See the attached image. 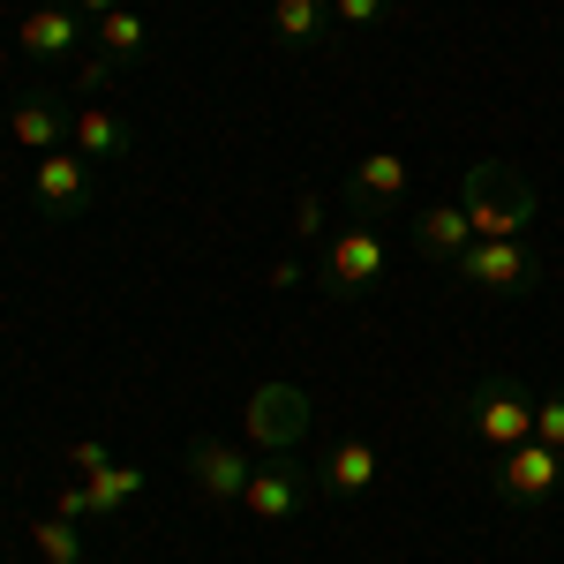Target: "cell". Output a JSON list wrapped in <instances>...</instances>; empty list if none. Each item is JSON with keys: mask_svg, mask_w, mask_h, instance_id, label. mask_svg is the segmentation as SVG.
Wrapping results in <instances>:
<instances>
[{"mask_svg": "<svg viewBox=\"0 0 564 564\" xmlns=\"http://www.w3.org/2000/svg\"><path fill=\"white\" fill-rule=\"evenodd\" d=\"M31 550H39L45 564H84V557H90L84 527H76V520H61V512H45V520H31Z\"/></svg>", "mask_w": 564, "mask_h": 564, "instance_id": "19", "label": "cell"}, {"mask_svg": "<svg viewBox=\"0 0 564 564\" xmlns=\"http://www.w3.org/2000/svg\"><path fill=\"white\" fill-rule=\"evenodd\" d=\"M459 204H467V226L475 241H520L534 226V181L505 159H475L467 181H459Z\"/></svg>", "mask_w": 564, "mask_h": 564, "instance_id": "1", "label": "cell"}, {"mask_svg": "<svg viewBox=\"0 0 564 564\" xmlns=\"http://www.w3.org/2000/svg\"><path fill=\"white\" fill-rule=\"evenodd\" d=\"M249 475H257V459H249L241 444H212V436L188 444V489H196L204 505H241Z\"/></svg>", "mask_w": 564, "mask_h": 564, "instance_id": "11", "label": "cell"}, {"mask_svg": "<svg viewBox=\"0 0 564 564\" xmlns=\"http://www.w3.org/2000/svg\"><path fill=\"white\" fill-rule=\"evenodd\" d=\"M8 135H15L31 159H45V151H61V143H68V106H53L45 90H23V98H15V113H8Z\"/></svg>", "mask_w": 564, "mask_h": 564, "instance_id": "15", "label": "cell"}, {"mask_svg": "<svg viewBox=\"0 0 564 564\" xmlns=\"http://www.w3.org/2000/svg\"><path fill=\"white\" fill-rule=\"evenodd\" d=\"M294 241H324V196L316 188L294 196Z\"/></svg>", "mask_w": 564, "mask_h": 564, "instance_id": "24", "label": "cell"}, {"mask_svg": "<svg viewBox=\"0 0 564 564\" xmlns=\"http://www.w3.org/2000/svg\"><path fill=\"white\" fill-rule=\"evenodd\" d=\"M53 512H61V520H90V512H84V481H68V489L53 497Z\"/></svg>", "mask_w": 564, "mask_h": 564, "instance_id": "25", "label": "cell"}, {"mask_svg": "<svg viewBox=\"0 0 564 564\" xmlns=\"http://www.w3.org/2000/svg\"><path fill=\"white\" fill-rule=\"evenodd\" d=\"M564 489V452H550L542 436H527L512 452H497V475H489V497L497 505H520V512H542Z\"/></svg>", "mask_w": 564, "mask_h": 564, "instance_id": "4", "label": "cell"}, {"mask_svg": "<svg viewBox=\"0 0 564 564\" xmlns=\"http://www.w3.org/2000/svg\"><path fill=\"white\" fill-rule=\"evenodd\" d=\"M316 489L324 481L308 475V467H294V459H271V467H257L249 475V489H241V512L263 527H286V520H302L308 505H316Z\"/></svg>", "mask_w": 564, "mask_h": 564, "instance_id": "7", "label": "cell"}, {"mask_svg": "<svg viewBox=\"0 0 564 564\" xmlns=\"http://www.w3.org/2000/svg\"><path fill=\"white\" fill-rule=\"evenodd\" d=\"M444 271H452L459 286H475V294H505V302H520V294L542 286V271H550V263L534 257V249H527V234H520V241H467Z\"/></svg>", "mask_w": 564, "mask_h": 564, "instance_id": "2", "label": "cell"}, {"mask_svg": "<svg viewBox=\"0 0 564 564\" xmlns=\"http://www.w3.org/2000/svg\"><path fill=\"white\" fill-rule=\"evenodd\" d=\"M467 241H475V226H467V204H459V196H436V204L414 212V249L430 263H452Z\"/></svg>", "mask_w": 564, "mask_h": 564, "instance_id": "14", "label": "cell"}, {"mask_svg": "<svg viewBox=\"0 0 564 564\" xmlns=\"http://www.w3.org/2000/svg\"><path fill=\"white\" fill-rule=\"evenodd\" d=\"M15 45H23L31 61H84L90 15H76L68 0H39V8H23V23H15Z\"/></svg>", "mask_w": 564, "mask_h": 564, "instance_id": "9", "label": "cell"}, {"mask_svg": "<svg viewBox=\"0 0 564 564\" xmlns=\"http://www.w3.org/2000/svg\"><path fill=\"white\" fill-rule=\"evenodd\" d=\"M406 181H414V166H406L399 151H369L361 166H347L339 204H347V218H361V226H384V218L406 204Z\"/></svg>", "mask_w": 564, "mask_h": 564, "instance_id": "6", "label": "cell"}, {"mask_svg": "<svg viewBox=\"0 0 564 564\" xmlns=\"http://www.w3.org/2000/svg\"><path fill=\"white\" fill-rule=\"evenodd\" d=\"M384 263H391L384 234L354 218V226H339V234L324 241V257H316V286H324L332 302H361L369 286H384Z\"/></svg>", "mask_w": 564, "mask_h": 564, "instance_id": "3", "label": "cell"}, {"mask_svg": "<svg viewBox=\"0 0 564 564\" xmlns=\"http://www.w3.org/2000/svg\"><path fill=\"white\" fill-rule=\"evenodd\" d=\"M263 15H271V39L279 45H324V23H332L324 0H271Z\"/></svg>", "mask_w": 564, "mask_h": 564, "instance_id": "18", "label": "cell"}, {"mask_svg": "<svg viewBox=\"0 0 564 564\" xmlns=\"http://www.w3.org/2000/svg\"><path fill=\"white\" fill-rule=\"evenodd\" d=\"M467 430H475L489 452L527 444V436H534V399H527L520 377H481V384L467 391Z\"/></svg>", "mask_w": 564, "mask_h": 564, "instance_id": "5", "label": "cell"}, {"mask_svg": "<svg viewBox=\"0 0 564 564\" xmlns=\"http://www.w3.org/2000/svg\"><path fill=\"white\" fill-rule=\"evenodd\" d=\"M399 0H332V23H347V31H369V23H384Z\"/></svg>", "mask_w": 564, "mask_h": 564, "instance_id": "21", "label": "cell"}, {"mask_svg": "<svg viewBox=\"0 0 564 564\" xmlns=\"http://www.w3.org/2000/svg\"><path fill=\"white\" fill-rule=\"evenodd\" d=\"M68 8H76V15H90V23H98V15H113V8H129V0H68Z\"/></svg>", "mask_w": 564, "mask_h": 564, "instance_id": "27", "label": "cell"}, {"mask_svg": "<svg viewBox=\"0 0 564 564\" xmlns=\"http://www.w3.org/2000/svg\"><path fill=\"white\" fill-rule=\"evenodd\" d=\"M31 196H39L45 218H84L90 196H98L90 159H84V151H45L39 166H31Z\"/></svg>", "mask_w": 564, "mask_h": 564, "instance_id": "10", "label": "cell"}, {"mask_svg": "<svg viewBox=\"0 0 564 564\" xmlns=\"http://www.w3.org/2000/svg\"><path fill=\"white\" fill-rule=\"evenodd\" d=\"M68 467H76V481H90V475H106V467H113V452H106L98 436H76V444H68Z\"/></svg>", "mask_w": 564, "mask_h": 564, "instance_id": "23", "label": "cell"}, {"mask_svg": "<svg viewBox=\"0 0 564 564\" xmlns=\"http://www.w3.org/2000/svg\"><path fill=\"white\" fill-rule=\"evenodd\" d=\"M90 45L113 61V68H135V61H151V23H143V8H113V15H98L90 23Z\"/></svg>", "mask_w": 564, "mask_h": 564, "instance_id": "16", "label": "cell"}, {"mask_svg": "<svg viewBox=\"0 0 564 564\" xmlns=\"http://www.w3.org/2000/svg\"><path fill=\"white\" fill-rule=\"evenodd\" d=\"M271 286H279V294H286V286H302V257H279V263H271Z\"/></svg>", "mask_w": 564, "mask_h": 564, "instance_id": "26", "label": "cell"}, {"mask_svg": "<svg viewBox=\"0 0 564 564\" xmlns=\"http://www.w3.org/2000/svg\"><path fill=\"white\" fill-rule=\"evenodd\" d=\"M534 436H542L550 452H564V384L550 391V399H534Z\"/></svg>", "mask_w": 564, "mask_h": 564, "instance_id": "22", "label": "cell"}, {"mask_svg": "<svg viewBox=\"0 0 564 564\" xmlns=\"http://www.w3.org/2000/svg\"><path fill=\"white\" fill-rule=\"evenodd\" d=\"M68 143L84 151L90 166H113V159H129V151H135L129 121H121L113 106H98V98H84V106H68Z\"/></svg>", "mask_w": 564, "mask_h": 564, "instance_id": "12", "label": "cell"}, {"mask_svg": "<svg viewBox=\"0 0 564 564\" xmlns=\"http://www.w3.org/2000/svg\"><path fill=\"white\" fill-rule=\"evenodd\" d=\"M324 497H369L377 481H384V452L369 444V436H339L332 452H324Z\"/></svg>", "mask_w": 564, "mask_h": 564, "instance_id": "13", "label": "cell"}, {"mask_svg": "<svg viewBox=\"0 0 564 564\" xmlns=\"http://www.w3.org/2000/svg\"><path fill=\"white\" fill-rule=\"evenodd\" d=\"M241 430H249L257 452H294V444L308 436V391L302 384H257Z\"/></svg>", "mask_w": 564, "mask_h": 564, "instance_id": "8", "label": "cell"}, {"mask_svg": "<svg viewBox=\"0 0 564 564\" xmlns=\"http://www.w3.org/2000/svg\"><path fill=\"white\" fill-rule=\"evenodd\" d=\"M113 76H121V68H113L106 53H84V61H76V98H106Z\"/></svg>", "mask_w": 564, "mask_h": 564, "instance_id": "20", "label": "cell"}, {"mask_svg": "<svg viewBox=\"0 0 564 564\" xmlns=\"http://www.w3.org/2000/svg\"><path fill=\"white\" fill-rule=\"evenodd\" d=\"M135 497H143V467H121V459H113L106 475H90V481H84V512H90V520H113V512H129Z\"/></svg>", "mask_w": 564, "mask_h": 564, "instance_id": "17", "label": "cell"}]
</instances>
